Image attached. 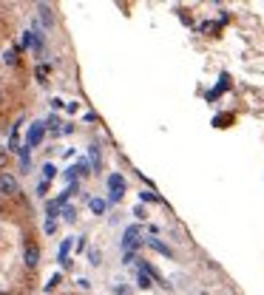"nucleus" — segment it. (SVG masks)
Instances as JSON below:
<instances>
[{
  "mask_svg": "<svg viewBox=\"0 0 264 295\" xmlns=\"http://www.w3.org/2000/svg\"><path fill=\"white\" fill-rule=\"evenodd\" d=\"M108 190H111V202H119L122 193H125V179L119 173H111L108 176Z\"/></svg>",
  "mask_w": 264,
  "mask_h": 295,
  "instance_id": "1",
  "label": "nucleus"
},
{
  "mask_svg": "<svg viewBox=\"0 0 264 295\" xmlns=\"http://www.w3.org/2000/svg\"><path fill=\"white\" fill-rule=\"evenodd\" d=\"M0 193L3 196H17L20 193V184H17L12 173H0Z\"/></svg>",
  "mask_w": 264,
  "mask_h": 295,
  "instance_id": "2",
  "label": "nucleus"
},
{
  "mask_svg": "<svg viewBox=\"0 0 264 295\" xmlns=\"http://www.w3.org/2000/svg\"><path fill=\"white\" fill-rule=\"evenodd\" d=\"M23 261H26V267H37V261H40V250H37L35 241H26V247H23Z\"/></svg>",
  "mask_w": 264,
  "mask_h": 295,
  "instance_id": "3",
  "label": "nucleus"
},
{
  "mask_svg": "<svg viewBox=\"0 0 264 295\" xmlns=\"http://www.w3.org/2000/svg\"><path fill=\"white\" fill-rule=\"evenodd\" d=\"M40 139H43V122H35L29 131V145H40Z\"/></svg>",
  "mask_w": 264,
  "mask_h": 295,
  "instance_id": "4",
  "label": "nucleus"
},
{
  "mask_svg": "<svg viewBox=\"0 0 264 295\" xmlns=\"http://www.w3.org/2000/svg\"><path fill=\"white\" fill-rule=\"evenodd\" d=\"M139 244V227H128L125 230V247H137Z\"/></svg>",
  "mask_w": 264,
  "mask_h": 295,
  "instance_id": "5",
  "label": "nucleus"
},
{
  "mask_svg": "<svg viewBox=\"0 0 264 295\" xmlns=\"http://www.w3.org/2000/svg\"><path fill=\"white\" fill-rule=\"evenodd\" d=\"M148 244H151L153 250H156V253H162V256H173V250L168 247V244H162V241H156V238H151Z\"/></svg>",
  "mask_w": 264,
  "mask_h": 295,
  "instance_id": "6",
  "label": "nucleus"
},
{
  "mask_svg": "<svg viewBox=\"0 0 264 295\" xmlns=\"http://www.w3.org/2000/svg\"><path fill=\"white\" fill-rule=\"evenodd\" d=\"M69 250H71V241L66 238V241L60 244V264H69Z\"/></svg>",
  "mask_w": 264,
  "mask_h": 295,
  "instance_id": "7",
  "label": "nucleus"
},
{
  "mask_svg": "<svg viewBox=\"0 0 264 295\" xmlns=\"http://www.w3.org/2000/svg\"><path fill=\"white\" fill-rule=\"evenodd\" d=\"M88 207H91L97 216H100V213L105 210V202H103V199H91V202H88Z\"/></svg>",
  "mask_w": 264,
  "mask_h": 295,
  "instance_id": "8",
  "label": "nucleus"
},
{
  "mask_svg": "<svg viewBox=\"0 0 264 295\" xmlns=\"http://www.w3.org/2000/svg\"><path fill=\"white\" fill-rule=\"evenodd\" d=\"M137 281H139V287H142V290H151V287H153V284H151V275H145V272H139Z\"/></svg>",
  "mask_w": 264,
  "mask_h": 295,
  "instance_id": "9",
  "label": "nucleus"
},
{
  "mask_svg": "<svg viewBox=\"0 0 264 295\" xmlns=\"http://www.w3.org/2000/svg\"><path fill=\"white\" fill-rule=\"evenodd\" d=\"M88 153H91V165L100 168V150H97V148H88Z\"/></svg>",
  "mask_w": 264,
  "mask_h": 295,
  "instance_id": "10",
  "label": "nucleus"
},
{
  "mask_svg": "<svg viewBox=\"0 0 264 295\" xmlns=\"http://www.w3.org/2000/svg\"><path fill=\"white\" fill-rule=\"evenodd\" d=\"M54 176V165H43V182H48Z\"/></svg>",
  "mask_w": 264,
  "mask_h": 295,
  "instance_id": "11",
  "label": "nucleus"
},
{
  "mask_svg": "<svg viewBox=\"0 0 264 295\" xmlns=\"http://www.w3.org/2000/svg\"><path fill=\"white\" fill-rule=\"evenodd\" d=\"M40 17L46 23H51V9H48V6H40Z\"/></svg>",
  "mask_w": 264,
  "mask_h": 295,
  "instance_id": "12",
  "label": "nucleus"
},
{
  "mask_svg": "<svg viewBox=\"0 0 264 295\" xmlns=\"http://www.w3.org/2000/svg\"><path fill=\"white\" fill-rule=\"evenodd\" d=\"M6 165H9V150L0 148V168H6Z\"/></svg>",
  "mask_w": 264,
  "mask_h": 295,
  "instance_id": "13",
  "label": "nucleus"
},
{
  "mask_svg": "<svg viewBox=\"0 0 264 295\" xmlns=\"http://www.w3.org/2000/svg\"><path fill=\"white\" fill-rule=\"evenodd\" d=\"M63 219H66V221H74V210H71V207H66V210H63Z\"/></svg>",
  "mask_w": 264,
  "mask_h": 295,
  "instance_id": "14",
  "label": "nucleus"
},
{
  "mask_svg": "<svg viewBox=\"0 0 264 295\" xmlns=\"http://www.w3.org/2000/svg\"><path fill=\"white\" fill-rule=\"evenodd\" d=\"M114 290H116V295H131V293H128V287H125V284H116Z\"/></svg>",
  "mask_w": 264,
  "mask_h": 295,
  "instance_id": "15",
  "label": "nucleus"
},
{
  "mask_svg": "<svg viewBox=\"0 0 264 295\" xmlns=\"http://www.w3.org/2000/svg\"><path fill=\"white\" fill-rule=\"evenodd\" d=\"M6 63H9V66H14V63H17V57H14V51H6Z\"/></svg>",
  "mask_w": 264,
  "mask_h": 295,
  "instance_id": "16",
  "label": "nucleus"
},
{
  "mask_svg": "<svg viewBox=\"0 0 264 295\" xmlns=\"http://www.w3.org/2000/svg\"><path fill=\"white\" fill-rule=\"evenodd\" d=\"M142 199H145V202H153V199H156V193H151V190H145V193H142Z\"/></svg>",
  "mask_w": 264,
  "mask_h": 295,
  "instance_id": "17",
  "label": "nucleus"
},
{
  "mask_svg": "<svg viewBox=\"0 0 264 295\" xmlns=\"http://www.w3.org/2000/svg\"><path fill=\"white\" fill-rule=\"evenodd\" d=\"M48 190V182H40V184H37V193H40V196H43V193Z\"/></svg>",
  "mask_w": 264,
  "mask_h": 295,
  "instance_id": "18",
  "label": "nucleus"
},
{
  "mask_svg": "<svg viewBox=\"0 0 264 295\" xmlns=\"http://www.w3.org/2000/svg\"><path fill=\"white\" fill-rule=\"evenodd\" d=\"M0 295H12V293H0Z\"/></svg>",
  "mask_w": 264,
  "mask_h": 295,
  "instance_id": "19",
  "label": "nucleus"
}]
</instances>
